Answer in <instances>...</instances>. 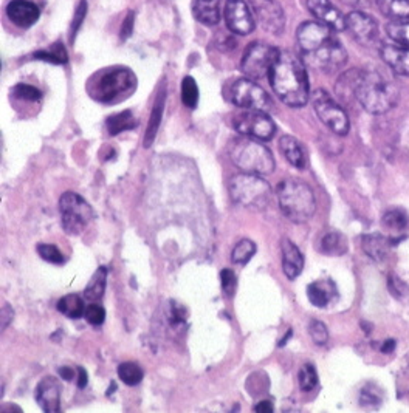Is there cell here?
<instances>
[{
    "label": "cell",
    "instance_id": "obj_7",
    "mask_svg": "<svg viewBox=\"0 0 409 413\" xmlns=\"http://www.w3.org/2000/svg\"><path fill=\"white\" fill-rule=\"evenodd\" d=\"M231 200L241 208L250 211H264L270 204L271 187L259 175L237 174L228 184Z\"/></svg>",
    "mask_w": 409,
    "mask_h": 413
},
{
    "label": "cell",
    "instance_id": "obj_24",
    "mask_svg": "<svg viewBox=\"0 0 409 413\" xmlns=\"http://www.w3.org/2000/svg\"><path fill=\"white\" fill-rule=\"evenodd\" d=\"M397 240L388 239L380 234H369L363 237V249L364 253L371 256L373 260H383L388 254L389 248L395 245Z\"/></svg>",
    "mask_w": 409,
    "mask_h": 413
},
{
    "label": "cell",
    "instance_id": "obj_18",
    "mask_svg": "<svg viewBox=\"0 0 409 413\" xmlns=\"http://www.w3.org/2000/svg\"><path fill=\"white\" fill-rule=\"evenodd\" d=\"M380 55L394 73L409 76V47H403L395 42L385 43Z\"/></svg>",
    "mask_w": 409,
    "mask_h": 413
},
{
    "label": "cell",
    "instance_id": "obj_13",
    "mask_svg": "<svg viewBox=\"0 0 409 413\" xmlns=\"http://www.w3.org/2000/svg\"><path fill=\"white\" fill-rule=\"evenodd\" d=\"M250 8L265 31L271 34L284 31L286 16H284L282 6L274 0H250Z\"/></svg>",
    "mask_w": 409,
    "mask_h": 413
},
{
    "label": "cell",
    "instance_id": "obj_12",
    "mask_svg": "<svg viewBox=\"0 0 409 413\" xmlns=\"http://www.w3.org/2000/svg\"><path fill=\"white\" fill-rule=\"evenodd\" d=\"M229 100L239 109L269 112L271 109V100L262 87L254 84L252 79H239L231 87Z\"/></svg>",
    "mask_w": 409,
    "mask_h": 413
},
{
    "label": "cell",
    "instance_id": "obj_2",
    "mask_svg": "<svg viewBox=\"0 0 409 413\" xmlns=\"http://www.w3.org/2000/svg\"><path fill=\"white\" fill-rule=\"evenodd\" d=\"M270 85L289 107H302L309 101V78L304 61L291 51H281L269 75Z\"/></svg>",
    "mask_w": 409,
    "mask_h": 413
},
{
    "label": "cell",
    "instance_id": "obj_40",
    "mask_svg": "<svg viewBox=\"0 0 409 413\" xmlns=\"http://www.w3.org/2000/svg\"><path fill=\"white\" fill-rule=\"evenodd\" d=\"M13 95L17 98V100L29 101V103H38L42 98L41 90L29 84H17L13 90Z\"/></svg>",
    "mask_w": 409,
    "mask_h": 413
},
{
    "label": "cell",
    "instance_id": "obj_4",
    "mask_svg": "<svg viewBox=\"0 0 409 413\" xmlns=\"http://www.w3.org/2000/svg\"><path fill=\"white\" fill-rule=\"evenodd\" d=\"M88 84L93 100L104 104H117L126 100L137 88V78L126 67H112L95 75Z\"/></svg>",
    "mask_w": 409,
    "mask_h": 413
},
{
    "label": "cell",
    "instance_id": "obj_49",
    "mask_svg": "<svg viewBox=\"0 0 409 413\" xmlns=\"http://www.w3.org/2000/svg\"><path fill=\"white\" fill-rule=\"evenodd\" d=\"M78 372H79V381H78V387H79V389H84L86 385H87V382H88V375H87V372H86L84 369H79Z\"/></svg>",
    "mask_w": 409,
    "mask_h": 413
},
{
    "label": "cell",
    "instance_id": "obj_31",
    "mask_svg": "<svg viewBox=\"0 0 409 413\" xmlns=\"http://www.w3.org/2000/svg\"><path fill=\"white\" fill-rule=\"evenodd\" d=\"M33 58H36L39 61L50 62V64H58V66L67 64V62H68L67 50L64 47V43H61V42H58L55 45H51V47L47 48V50H39V51H36L33 55Z\"/></svg>",
    "mask_w": 409,
    "mask_h": 413
},
{
    "label": "cell",
    "instance_id": "obj_29",
    "mask_svg": "<svg viewBox=\"0 0 409 413\" xmlns=\"http://www.w3.org/2000/svg\"><path fill=\"white\" fill-rule=\"evenodd\" d=\"M105 282H108V269L103 266L98 268V271L93 274L92 281L86 286L84 298L90 302L101 300L105 291Z\"/></svg>",
    "mask_w": 409,
    "mask_h": 413
},
{
    "label": "cell",
    "instance_id": "obj_50",
    "mask_svg": "<svg viewBox=\"0 0 409 413\" xmlns=\"http://www.w3.org/2000/svg\"><path fill=\"white\" fill-rule=\"evenodd\" d=\"M394 348H395V340L394 339H388L386 343L381 345V352H383V353H393Z\"/></svg>",
    "mask_w": 409,
    "mask_h": 413
},
{
    "label": "cell",
    "instance_id": "obj_10",
    "mask_svg": "<svg viewBox=\"0 0 409 413\" xmlns=\"http://www.w3.org/2000/svg\"><path fill=\"white\" fill-rule=\"evenodd\" d=\"M312 103L314 109L318 115V118L321 120L328 129L333 133L344 137L349 132V118L346 115L343 107L335 103L327 92L318 88L312 95Z\"/></svg>",
    "mask_w": 409,
    "mask_h": 413
},
{
    "label": "cell",
    "instance_id": "obj_23",
    "mask_svg": "<svg viewBox=\"0 0 409 413\" xmlns=\"http://www.w3.org/2000/svg\"><path fill=\"white\" fill-rule=\"evenodd\" d=\"M358 76H360V70H349L336 80L335 92L341 101L348 104H351L352 101H357Z\"/></svg>",
    "mask_w": 409,
    "mask_h": 413
},
{
    "label": "cell",
    "instance_id": "obj_1",
    "mask_svg": "<svg viewBox=\"0 0 409 413\" xmlns=\"http://www.w3.org/2000/svg\"><path fill=\"white\" fill-rule=\"evenodd\" d=\"M333 31L331 26L321 22H304L299 25L296 38L304 64L324 73H333L346 64L348 53L335 38Z\"/></svg>",
    "mask_w": 409,
    "mask_h": 413
},
{
    "label": "cell",
    "instance_id": "obj_41",
    "mask_svg": "<svg viewBox=\"0 0 409 413\" xmlns=\"http://www.w3.org/2000/svg\"><path fill=\"white\" fill-rule=\"evenodd\" d=\"M309 333L316 345H326L328 340V331L321 320H312L309 325Z\"/></svg>",
    "mask_w": 409,
    "mask_h": 413
},
{
    "label": "cell",
    "instance_id": "obj_16",
    "mask_svg": "<svg viewBox=\"0 0 409 413\" xmlns=\"http://www.w3.org/2000/svg\"><path fill=\"white\" fill-rule=\"evenodd\" d=\"M307 8L318 22L331 26L335 31L346 30V17L331 0H307Z\"/></svg>",
    "mask_w": 409,
    "mask_h": 413
},
{
    "label": "cell",
    "instance_id": "obj_33",
    "mask_svg": "<svg viewBox=\"0 0 409 413\" xmlns=\"http://www.w3.org/2000/svg\"><path fill=\"white\" fill-rule=\"evenodd\" d=\"M386 33L393 42L409 47V19L390 21L386 26Z\"/></svg>",
    "mask_w": 409,
    "mask_h": 413
},
{
    "label": "cell",
    "instance_id": "obj_22",
    "mask_svg": "<svg viewBox=\"0 0 409 413\" xmlns=\"http://www.w3.org/2000/svg\"><path fill=\"white\" fill-rule=\"evenodd\" d=\"M192 13L195 19L204 25H217L220 21V0H195Z\"/></svg>",
    "mask_w": 409,
    "mask_h": 413
},
{
    "label": "cell",
    "instance_id": "obj_14",
    "mask_svg": "<svg viewBox=\"0 0 409 413\" xmlns=\"http://www.w3.org/2000/svg\"><path fill=\"white\" fill-rule=\"evenodd\" d=\"M225 21L228 28L236 34L245 36L254 30L253 11L244 0H227Z\"/></svg>",
    "mask_w": 409,
    "mask_h": 413
},
{
    "label": "cell",
    "instance_id": "obj_44",
    "mask_svg": "<svg viewBox=\"0 0 409 413\" xmlns=\"http://www.w3.org/2000/svg\"><path fill=\"white\" fill-rule=\"evenodd\" d=\"M86 13H87V2L86 0H81V4H79L76 8V13H75L73 22H72V30H70V38H72V41L76 38V33L84 21Z\"/></svg>",
    "mask_w": 409,
    "mask_h": 413
},
{
    "label": "cell",
    "instance_id": "obj_34",
    "mask_svg": "<svg viewBox=\"0 0 409 413\" xmlns=\"http://www.w3.org/2000/svg\"><path fill=\"white\" fill-rule=\"evenodd\" d=\"M321 251L328 256H340L346 253V241L338 232H327L321 240Z\"/></svg>",
    "mask_w": 409,
    "mask_h": 413
},
{
    "label": "cell",
    "instance_id": "obj_43",
    "mask_svg": "<svg viewBox=\"0 0 409 413\" xmlns=\"http://www.w3.org/2000/svg\"><path fill=\"white\" fill-rule=\"evenodd\" d=\"M220 279H222V288H224V293L227 296H233L237 288V277L234 271H231V269H224V271L220 273Z\"/></svg>",
    "mask_w": 409,
    "mask_h": 413
},
{
    "label": "cell",
    "instance_id": "obj_30",
    "mask_svg": "<svg viewBox=\"0 0 409 413\" xmlns=\"http://www.w3.org/2000/svg\"><path fill=\"white\" fill-rule=\"evenodd\" d=\"M56 307L62 314H66L70 319H79L81 316H84L86 313L84 300L79 298L78 294H68L64 296V298H61Z\"/></svg>",
    "mask_w": 409,
    "mask_h": 413
},
{
    "label": "cell",
    "instance_id": "obj_37",
    "mask_svg": "<svg viewBox=\"0 0 409 413\" xmlns=\"http://www.w3.org/2000/svg\"><path fill=\"white\" fill-rule=\"evenodd\" d=\"M182 101L190 109H194L199 103V87L191 76H186L182 83Z\"/></svg>",
    "mask_w": 409,
    "mask_h": 413
},
{
    "label": "cell",
    "instance_id": "obj_42",
    "mask_svg": "<svg viewBox=\"0 0 409 413\" xmlns=\"http://www.w3.org/2000/svg\"><path fill=\"white\" fill-rule=\"evenodd\" d=\"M84 318L87 319L88 324H92V325H101L103 322L105 320V311H104V308L101 307V305L90 303L86 308Z\"/></svg>",
    "mask_w": 409,
    "mask_h": 413
},
{
    "label": "cell",
    "instance_id": "obj_27",
    "mask_svg": "<svg viewBox=\"0 0 409 413\" xmlns=\"http://www.w3.org/2000/svg\"><path fill=\"white\" fill-rule=\"evenodd\" d=\"M380 11L393 21L409 19V0H377Z\"/></svg>",
    "mask_w": 409,
    "mask_h": 413
},
{
    "label": "cell",
    "instance_id": "obj_39",
    "mask_svg": "<svg viewBox=\"0 0 409 413\" xmlns=\"http://www.w3.org/2000/svg\"><path fill=\"white\" fill-rule=\"evenodd\" d=\"M38 253L48 263H53V265H64L66 263V257L62 256V253L55 245L41 244V245H38Z\"/></svg>",
    "mask_w": 409,
    "mask_h": 413
},
{
    "label": "cell",
    "instance_id": "obj_8",
    "mask_svg": "<svg viewBox=\"0 0 409 413\" xmlns=\"http://www.w3.org/2000/svg\"><path fill=\"white\" fill-rule=\"evenodd\" d=\"M62 228L70 236H79L93 219V209L81 195L66 192L59 200Z\"/></svg>",
    "mask_w": 409,
    "mask_h": 413
},
{
    "label": "cell",
    "instance_id": "obj_25",
    "mask_svg": "<svg viewBox=\"0 0 409 413\" xmlns=\"http://www.w3.org/2000/svg\"><path fill=\"white\" fill-rule=\"evenodd\" d=\"M165 103H166V92L165 88L160 90V93L155 98V104H154V109L152 113H150V118H149V124H147V130H146V137H145V147H150L154 140H155V135L158 132L160 127V122H162L163 118V112H165Z\"/></svg>",
    "mask_w": 409,
    "mask_h": 413
},
{
    "label": "cell",
    "instance_id": "obj_11",
    "mask_svg": "<svg viewBox=\"0 0 409 413\" xmlns=\"http://www.w3.org/2000/svg\"><path fill=\"white\" fill-rule=\"evenodd\" d=\"M233 125L244 137H250L261 141H269L276 133V124L273 122L266 112L261 110L242 109V112L234 115Z\"/></svg>",
    "mask_w": 409,
    "mask_h": 413
},
{
    "label": "cell",
    "instance_id": "obj_35",
    "mask_svg": "<svg viewBox=\"0 0 409 413\" xmlns=\"http://www.w3.org/2000/svg\"><path fill=\"white\" fill-rule=\"evenodd\" d=\"M256 254V244L252 240L244 239L239 241L234 246L233 254H231V260L237 265H245L252 260V257Z\"/></svg>",
    "mask_w": 409,
    "mask_h": 413
},
{
    "label": "cell",
    "instance_id": "obj_32",
    "mask_svg": "<svg viewBox=\"0 0 409 413\" xmlns=\"http://www.w3.org/2000/svg\"><path fill=\"white\" fill-rule=\"evenodd\" d=\"M383 224L390 232H400L402 234L409 226V217L402 209H389L383 215Z\"/></svg>",
    "mask_w": 409,
    "mask_h": 413
},
{
    "label": "cell",
    "instance_id": "obj_15",
    "mask_svg": "<svg viewBox=\"0 0 409 413\" xmlns=\"http://www.w3.org/2000/svg\"><path fill=\"white\" fill-rule=\"evenodd\" d=\"M346 30L361 45H372L378 38L377 22L361 11H352L346 16Z\"/></svg>",
    "mask_w": 409,
    "mask_h": 413
},
{
    "label": "cell",
    "instance_id": "obj_26",
    "mask_svg": "<svg viewBox=\"0 0 409 413\" xmlns=\"http://www.w3.org/2000/svg\"><path fill=\"white\" fill-rule=\"evenodd\" d=\"M279 147L282 150L284 157L287 158V161L291 166H295L298 169L306 167V154L298 140L286 135V137H282L279 140Z\"/></svg>",
    "mask_w": 409,
    "mask_h": 413
},
{
    "label": "cell",
    "instance_id": "obj_6",
    "mask_svg": "<svg viewBox=\"0 0 409 413\" xmlns=\"http://www.w3.org/2000/svg\"><path fill=\"white\" fill-rule=\"evenodd\" d=\"M228 154L233 164L245 174L270 175L274 170L273 154L254 138H234L229 142Z\"/></svg>",
    "mask_w": 409,
    "mask_h": 413
},
{
    "label": "cell",
    "instance_id": "obj_52",
    "mask_svg": "<svg viewBox=\"0 0 409 413\" xmlns=\"http://www.w3.org/2000/svg\"><path fill=\"white\" fill-rule=\"evenodd\" d=\"M291 335H293V331H291V330H289V331H287V335H286V338H284V339L281 340V343H279V347L286 345V343H287V340L291 338Z\"/></svg>",
    "mask_w": 409,
    "mask_h": 413
},
{
    "label": "cell",
    "instance_id": "obj_28",
    "mask_svg": "<svg viewBox=\"0 0 409 413\" xmlns=\"http://www.w3.org/2000/svg\"><path fill=\"white\" fill-rule=\"evenodd\" d=\"M105 127L110 135H118L137 127V120L130 110H123L117 115H112L105 121Z\"/></svg>",
    "mask_w": 409,
    "mask_h": 413
},
{
    "label": "cell",
    "instance_id": "obj_46",
    "mask_svg": "<svg viewBox=\"0 0 409 413\" xmlns=\"http://www.w3.org/2000/svg\"><path fill=\"white\" fill-rule=\"evenodd\" d=\"M13 316H14V313H13V310H11V307L10 305H5L4 307V310H2V331L10 325V322H11V319H13Z\"/></svg>",
    "mask_w": 409,
    "mask_h": 413
},
{
    "label": "cell",
    "instance_id": "obj_20",
    "mask_svg": "<svg viewBox=\"0 0 409 413\" xmlns=\"http://www.w3.org/2000/svg\"><path fill=\"white\" fill-rule=\"evenodd\" d=\"M281 249H282L284 274H286L290 281L296 279V277L302 273V268H304V256L301 254L299 248L289 239L282 240Z\"/></svg>",
    "mask_w": 409,
    "mask_h": 413
},
{
    "label": "cell",
    "instance_id": "obj_3",
    "mask_svg": "<svg viewBox=\"0 0 409 413\" xmlns=\"http://www.w3.org/2000/svg\"><path fill=\"white\" fill-rule=\"evenodd\" d=\"M398 90L386 75L377 70H360L357 103L372 115H383L395 107Z\"/></svg>",
    "mask_w": 409,
    "mask_h": 413
},
{
    "label": "cell",
    "instance_id": "obj_19",
    "mask_svg": "<svg viewBox=\"0 0 409 413\" xmlns=\"http://www.w3.org/2000/svg\"><path fill=\"white\" fill-rule=\"evenodd\" d=\"M59 384L53 378V376H47L43 378L36 389V401L41 406V409L47 413H56L61 407V398H59Z\"/></svg>",
    "mask_w": 409,
    "mask_h": 413
},
{
    "label": "cell",
    "instance_id": "obj_17",
    "mask_svg": "<svg viewBox=\"0 0 409 413\" xmlns=\"http://www.w3.org/2000/svg\"><path fill=\"white\" fill-rule=\"evenodd\" d=\"M39 8L30 0H11L6 5V16L14 25L29 28L39 19Z\"/></svg>",
    "mask_w": 409,
    "mask_h": 413
},
{
    "label": "cell",
    "instance_id": "obj_5",
    "mask_svg": "<svg viewBox=\"0 0 409 413\" xmlns=\"http://www.w3.org/2000/svg\"><path fill=\"white\" fill-rule=\"evenodd\" d=\"M278 203L282 214L293 223H306L316 211L315 195L309 184L296 178H287L278 184Z\"/></svg>",
    "mask_w": 409,
    "mask_h": 413
},
{
    "label": "cell",
    "instance_id": "obj_21",
    "mask_svg": "<svg viewBox=\"0 0 409 413\" xmlns=\"http://www.w3.org/2000/svg\"><path fill=\"white\" fill-rule=\"evenodd\" d=\"M307 298L318 308H326L336 298V288L332 282H314L307 286Z\"/></svg>",
    "mask_w": 409,
    "mask_h": 413
},
{
    "label": "cell",
    "instance_id": "obj_9",
    "mask_svg": "<svg viewBox=\"0 0 409 413\" xmlns=\"http://www.w3.org/2000/svg\"><path fill=\"white\" fill-rule=\"evenodd\" d=\"M281 51L269 43H252L244 53L241 61V70L250 79H262L270 75V71L278 61Z\"/></svg>",
    "mask_w": 409,
    "mask_h": 413
},
{
    "label": "cell",
    "instance_id": "obj_51",
    "mask_svg": "<svg viewBox=\"0 0 409 413\" xmlns=\"http://www.w3.org/2000/svg\"><path fill=\"white\" fill-rule=\"evenodd\" d=\"M343 2L352 8H361L364 5H368V0H343Z\"/></svg>",
    "mask_w": 409,
    "mask_h": 413
},
{
    "label": "cell",
    "instance_id": "obj_48",
    "mask_svg": "<svg viewBox=\"0 0 409 413\" xmlns=\"http://www.w3.org/2000/svg\"><path fill=\"white\" fill-rule=\"evenodd\" d=\"M58 373L64 381H72L73 376H75V372H73L72 367H61Z\"/></svg>",
    "mask_w": 409,
    "mask_h": 413
},
{
    "label": "cell",
    "instance_id": "obj_47",
    "mask_svg": "<svg viewBox=\"0 0 409 413\" xmlns=\"http://www.w3.org/2000/svg\"><path fill=\"white\" fill-rule=\"evenodd\" d=\"M273 402L271 401H261V402H257L256 404V407H254V412L256 413H271L273 412Z\"/></svg>",
    "mask_w": 409,
    "mask_h": 413
},
{
    "label": "cell",
    "instance_id": "obj_45",
    "mask_svg": "<svg viewBox=\"0 0 409 413\" xmlns=\"http://www.w3.org/2000/svg\"><path fill=\"white\" fill-rule=\"evenodd\" d=\"M132 25H133V13L130 11L126 17V21L123 23V28H121V39H128L129 36L132 34Z\"/></svg>",
    "mask_w": 409,
    "mask_h": 413
},
{
    "label": "cell",
    "instance_id": "obj_38",
    "mask_svg": "<svg viewBox=\"0 0 409 413\" xmlns=\"http://www.w3.org/2000/svg\"><path fill=\"white\" fill-rule=\"evenodd\" d=\"M318 385V373L312 364H306L299 370V387L302 392L314 390Z\"/></svg>",
    "mask_w": 409,
    "mask_h": 413
},
{
    "label": "cell",
    "instance_id": "obj_36",
    "mask_svg": "<svg viewBox=\"0 0 409 413\" xmlns=\"http://www.w3.org/2000/svg\"><path fill=\"white\" fill-rule=\"evenodd\" d=\"M118 376L126 385H137L143 381V370L135 362H123L118 365Z\"/></svg>",
    "mask_w": 409,
    "mask_h": 413
}]
</instances>
